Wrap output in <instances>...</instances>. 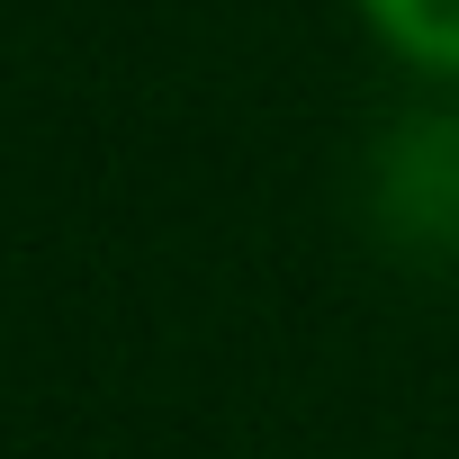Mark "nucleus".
I'll return each mask as SVG.
<instances>
[{
  "label": "nucleus",
  "instance_id": "obj_1",
  "mask_svg": "<svg viewBox=\"0 0 459 459\" xmlns=\"http://www.w3.org/2000/svg\"><path fill=\"white\" fill-rule=\"evenodd\" d=\"M360 28L423 82H459V0H351Z\"/></svg>",
  "mask_w": 459,
  "mask_h": 459
}]
</instances>
